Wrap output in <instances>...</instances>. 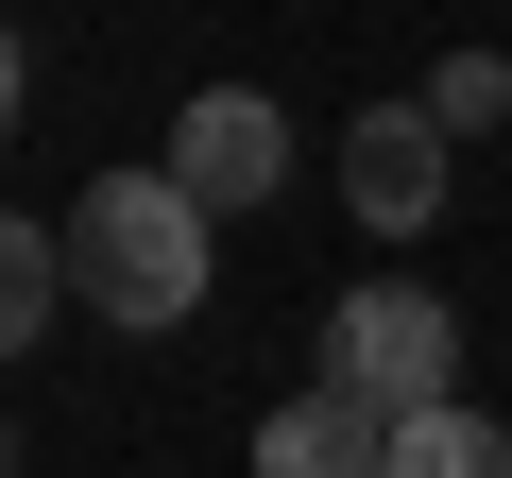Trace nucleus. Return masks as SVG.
Here are the masks:
<instances>
[{
  "label": "nucleus",
  "mask_w": 512,
  "mask_h": 478,
  "mask_svg": "<svg viewBox=\"0 0 512 478\" xmlns=\"http://www.w3.org/2000/svg\"><path fill=\"white\" fill-rule=\"evenodd\" d=\"M325 376H359L393 427H410V410H444V376H461V325H444V291H342V325H325Z\"/></svg>",
  "instance_id": "nucleus-2"
},
{
  "label": "nucleus",
  "mask_w": 512,
  "mask_h": 478,
  "mask_svg": "<svg viewBox=\"0 0 512 478\" xmlns=\"http://www.w3.org/2000/svg\"><path fill=\"white\" fill-rule=\"evenodd\" d=\"M342 188H359V222H444V103H359V137H342Z\"/></svg>",
  "instance_id": "nucleus-3"
},
{
  "label": "nucleus",
  "mask_w": 512,
  "mask_h": 478,
  "mask_svg": "<svg viewBox=\"0 0 512 478\" xmlns=\"http://www.w3.org/2000/svg\"><path fill=\"white\" fill-rule=\"evenodd\" d=\"M205 188L188 171H103L86 205H69V274H86V308L103 325H188L205 308Z\"/></svg>",
  "instance_id": "nucleus-1"
},
{
  "label": "nucleus",
  "mask_w": 512,
  "mask_h": 478,
  "mask_svg": "<svg viewBox=\"0 0 512 478\" xmlns=\"http://www.w3.org/2000/svg\"><path fill=\"white\" fill-rule=\"evenodd\" d=\"M427 103H444V137H478V120H512V52H444V86H427Z\"/></svg>",
  "instance_id": "nucleus-8"
},
{
  "label": "nucleus",
  "mask_w": 512,
  "mask_h": 478,
  "mask_svg": "<svg viewBox=\"0 0 512 478\" xmlns=\"http://www.w3.org/2000/svg\"><path fill=\"white\" fill-rule=\"evenodd\" d=\"M171 171H188L205 205H274V171H291V120L256 103V86H205V103L171 120Z\"/></svg>",
  "instance_id": "nucleus-4"
},
{
  "label": "nucleus",
  "mask_w": 512,
  "mask_h": 478,
  "mask_svg": "<svg viewBox=\"0 0 512 478\" xmlns=\"http://www.w3.org/2000/svg\"><path fill=\"white\" fill-rule=\"evenodd\" d=\"M256 478H393V410L359 376H325V393H291L256 427Z\"/></svg>",
  "instance_id": "nucleus-5"
},
{
  "label": "nucleus",
  "mask_w": 512,
  "mask_h": 478,
  "mask_svg": "<svg viewBox=\"0 0 512 478\" xmlns=\"http://www.w3.org/2000/svg\"><path fill=\"white\" fill-rule=\"evenodd\" d=\"M69 291H86L69 274V222H0V342H52Z\"/></svg>",
  "instance_id": "nucleus-6"
},
{
  "label": "nucleus",
  "mask_w": 512,
  "mask_h": 478,
  "mask_svg": "<svg viewBox=\"0 0 512 478\" xmlns=\"http://www.w3.org/2000/svg\"><path fill=\"white\" fill-rule=\"evenodd\" d=\"M393 478H512V427L444 393V410H410V427H393Z\"/></svg>",
  "instance_id": "nucleus-7"
}]
</instances>
